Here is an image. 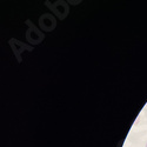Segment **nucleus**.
I'll use <instances>...</instances> for the list:
<instances>
[{
    "label": "nucleus",
    "mask_w": 147,
    "mask_h": 147,
    "mask_svg": "<svg viewBox=\"0 0 147 147\" xmlns=\"http://www.w3.org/2000/svg\"><path fill=\"white\" fill-rule=\"evenodd\" d=\"M146 147H147V144H146Z\"/></svg>",
    "instance_id": "1"
}]
</instances>
